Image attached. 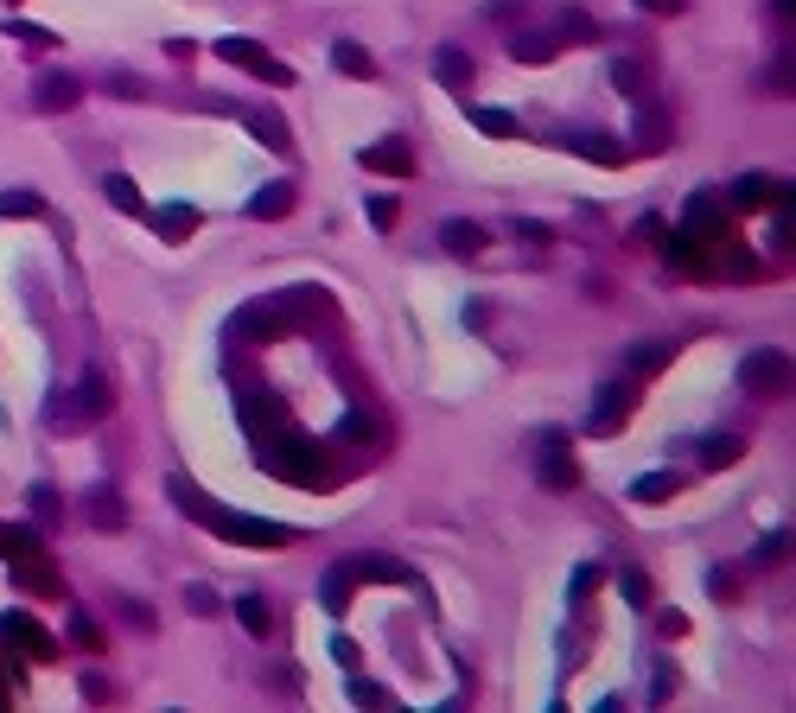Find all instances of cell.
<instances>
[{
	"label": "cell",
	"instance_id": "cell-17",
	"mask_svg": "<svg viewBox=\"0 0 796 713\" xmlns=\"http://www.w3.org/2000/svg\"><path fill=\"white\" fill-rule=\"evenodd\" d=\"M32 102H39V109L45 115H64V109H77V102H83V83L77 77H39V96H32Z\"/></svg>",
	"mask_w": 796,
	"mask_h": 713
},
{
	"label": "cell",
	"instance_id": "cell-12",
	"mask_svg": "<svg viewBox=\"0 0 796 713\" xmlns=\"http://www.w3.org/2000/svg\"><path fill=\"white\" fill-rule=\"evenodd\" d=\"M631 141L644 147V153H663V147H669V115H663V102H656V96L637 102V128H631Z\"/></svg>",
	"mask_w": 796,
	"mask_h": 713
},
{
	"label": "cell",
	"instance_id": "cell-39",
	"mask_svg": "<svg viewBox=\"0 0 796 713\" xmlns=\"http://www.w3.org/2000/svg\"><path fill=\"white\" fill-rule=\"evenodd\" d=\"M561 39H580V45H593V39H599V20H593L586 7H567V13H561Z\"/></svg>",
	"mask_w": 796,
	"mask_h": 713
},
{
	"label": "cell",
	"instance_id": "cell-51",
	"mask_svg": "<svg viewBox=\"0 0 796 713\" xmlns=\"http://www.w3.org/2000/svg\"><path fill=\"white\" fill-rule=\"evenodd\" d=\"M593 586H599V573H593V567H580V573H574V599H586Z\"/></svg>",
	"mask_w": 796,
	"mask_h": 713
},
{
	"label": "cell",
	"instance_id": "cell-18",
	"mask_svg": "<svg viewBox=\"0 0 796 713\" xmlns=\"http://www.w3.org/2000/svg\"><path fill=\"white\" fill-rule=\"evenodd\" d=\"M688 236H701V242H720V236H726L714 191H695V198H688Z\"/></svg>",
	"mask_w": 796,
	"mask_h": 713
},
{
	"label": "cell",
	"instance_id": "cell-14",
	"mask_svg": "<svg viewBox=\"0 0 796 713\" xmlns=\"http://www.w3.org/2000/svg\"><path fill=\"white\" fill-rule=\"evenodd\" d=\"M777 198H790V185L765 179V172H746V179H733V204H739V211H765V204H777Z\"/></svg>",
	"mask_w": 796,
	"mask_h": 713
},
{
	"label": "cell",
	"instance_id": "cell-38",
	"mask_svg": "<svg viewBox=\"0 0 796 713\" xmlns=\"http://www.w3.org/2000/svg\"><path fill=\"white\" fill-rule=\"evenodd\" d=\"M0 217H45V204H39V191H26V185H13V191H0Z\"/></svg>",
	"mask_w": 796,
	"mask_h": 713
},
{
	"label": "cell",
	"instance_id": "cell-5",
	"mask_svg": "<svg viewBox=\"0 0 796 713\" xmlns=\"http://www.w3.org/2000/svg\"><path fill=\"white\" fill-rule=\"evenodd\" d=\"M535 478H542V491H574L580 484L574 440H567V433H542V440H535Z\"/></svg>",
	"mask_w": 796,
	"mask_h": 713
},
{
	"label": "cell",
	"instance_id": "cell-53",
	"mask_svg": "<svg viewBox=\"0 0 796 713\" xmlns=\"http://www.w3.org/2000/svg\"><path fill=\"white\" fill-rule=\"evenodd\" d=\"M637 7H644V13H682L688 0H637Z\"/></svg>",
	"mask_w": 796,
	"mask_h": 713
},
{
	"label": "cell",
	"instance_id": "cell-33",
	"mask_svg": "<svg viewBox=\"0 0 796 713\" xmlns=\"http://www.w3.org/2000/svg\"><path fill=\"white\" fill-rule=\"evenodd\" d=\"M242 421L268 433V427H281V421H287V408L274 402V395H242Z\"/></svg>",
	"mask_w": 796,
	"mask_h": 713
},
{
	"label": "cell",
	"instance_id": "cell-19",
	"mask_svg": "<svg viewBox=\"0 0 796 713\" xmlns=\"http://www.w3.org/2000/svg\"><path fill=\"white\" fill-rule=\"evenodd\" d=\"M332 71L351 77V83H370V77H376V58H370L357 39H338V45H332Z\"/></svg>",
	"mask_w": 796,
	"mask_h": 713
},
{
	"label": "cell",
	"instance_id": "cell-21",
	"mask_svg": "<svg viewBox=\"0 0 796 713\" xmlns=\"http://www.w3.org/2000/svg\"><path fill=\"white\" fill-rule=\"evenodd\" d=\"M0 554H7L13 567H32V561H45V542H39V529H7L0 523Z\"/></svg>",
	"mask_w": 796,
	"mask_h": 713
},
{
	"label": "cell",
	"instance_id": "cell-11",
	"mask_svg": "<svg viewBox=\"0 0 796 713\" xmlns=\"http://www.w3.org/2000/svg\"><path fill=\"white\" fill-rule=\"evenodd\" d=\"M440 249L459 255V262H472V255L491 249V230H484V223H465V217H446L440 223Z\"/></svg>",
	"mask_w": 796,
	"mask_h": 713
},
{
	"label": "cell",
	"instance_id": "cell-34",
	"mask_svg": "<svg viewBox=\"0 0 796 713\" xmlns=\"http://www.w3.org/2000/svg\"><path fill=\"white\" fill-rule=\"evenodd\" d=\"M510 58H523V64H555V39H548V32H523V39H510Z\"/></svg>",
	"mask_w": 796,
	"mask_h": 713
},
{
	"label": "cell",
	"instance_id": "cell-29",
	"mask_svg": "<svg viewBox=\"0 0 796 713\" xmlns=\"http://www.w3.org/2000/svg\"><path fill=\"white\" fill-rule=\"evenodd\" d=\"M472 128L484 134V141H516V134H523V121H516L510 109H472Z\"/></svg>",
	"mask_w": 796,
	"mask_h": 713
},
{
	"label": "cell",
	"instance_id": "cell-16",
	"mask_svg": "<svg viewBox=\"0 0 796 713\" xmlns=\"http://www.w3.org/2000/svg\"><path fill=\"white\" fill-rule=\"evenodd\" d=\"M434 77L446 83V90H459V96H465V90H472V77H478V64L465 58L459 45H440V51H434Z\"/></svg>",
	"mask_w": 796,
	"mask_h": 713
},
{
	"label": "cell",
	"instance_id": "cell-4",
	"mask_svg": "<svg viewBox=\"0 0 796 713\" xmlns=\"http://www.w3.org/2000/svg\"><path fill=\"white\" fill-rule=\"evenodd\" d=\"M211 529L223 535V542H236V548H287L293 542L287 523H268V516H236V510H217Z\"/></svg>",
	"mask_w": 796,
	"mask_h": 713
},
{
	"label": "cell",
	"instance_id": "cell-25",
	"mask_svg": "<svg viewBox=\"0 0 796 713\" xmlns=\"http://www.w3.org/2000/svg\"><path fill=\"white\" fill-rule=\"evenodd\" d=\"M351 586H357V573H351V561H338L332 573H325V612H332V618H344V612H351Z\"/></svg>",
	"mask_w": 796,
	"mask_h": 713
},
{
	"label": "cell",
	"instance_id": "cell-9",
	"mask_svg": "<svg viewBox=\"0 0 796 713\" xmlns=\"http://www.w3.org/2000/svg\"><path fill=\"white\" fill-rule=\"evenodd\" d=\"M242 128H249L268 153H281V160L293 153V128H287V115L274 109V102H262V109H242Z\"/></svg>",
	"mask_w": 796,
	"mask_h": 713
},
{
	"label": "cell",
	"instance_id": "cell-52",
	"mask_svg": "<svg viewBox=\"0 0 796 713\" xmlns=\"http://www.w3.org/2000/svg\"><path fill=\"white\" fill-rule=\"evenodd\" d=\"M484 13H491V20H510V13H523V0H491Z\"/></svg>",
	"mask_w": 796,
	"mask_h": 713
},
{
	"label": "cell",
	"instance_id": "cell-47",
	"mask_svg": "<svg viewBox=\"0 0 796 713\" xmlns=\"http://www.w3.org/2000/svg\"><path fill=\"white\" fill-rule=\"evenodd\" d=\"M32 516H58V491L51 484H32Z\"/></svg>",
	"mask_w": 796,
	"mask_h": 713
},
{
	"label": "cell",
	"instance_id": "cell-45",
	"mask_svg": "<svg viewBox=\"0 0 796 713\" xmlns=\"http://www.w3.org/2000/svg\"><path fill=\"white\" fill-rule=\"evenodd\" d=\"M185 605H192L198 618H211L217 612V593H211V586H185Z\"/></svg>",
	"mask_w": 796,
	"mask_h": 713
},
{
	"label": "cell",
	"instance_id": "cell-41",
	"mask_svg": "<svg viewBox=\"0 0 796 713\" xmlns=\"http://www.w3.org/2000/svg\"><path fill=\"white\" fill-rule=\"evenodd\" d=\"M109 90H115L121 102H147V96H153V90H147V83L134 77V71H109Z\"/></svg>",
	"mask_w": 796,
	"mask_h": 713
},
{
	"label": "cell",
	"instance_id": "cell-49",
	"mask_svg": "<svg viewBox=\"0 0 796 713\" xmlns=\"http://www.w3.org/2000/svg\"><path fill=\"white\" fill-rule=\"evenodd\" d=\"M332 656H338L344 669H357V643H351V637H332Z\"/></svg>",
	"mask_w": 796,
	"mask_h": 713
},
{
	"label": "cell",
	"instance_id": "cell-48",
	"mask_svg": "<svg viewBox=\"0 0 796 713\" xmlns=\"http://www.w3.org/2000/svg\"><path fill=\"white\" fill-rule=\"evenodd\" d=\"M510 230L523 236V242H555V230H548V223H529V217H523V223H510Z\"/></svg>",
	"mask_w": 796,
	"mask_h": 713
},
{
	"label": "cell",
	"instance_id": "cell-44",
	"mask_svg": "<svg viewBox=\"0 0 796 713\" xmlns=\"http://www.w3.org/2000/svg\"><path fill=\"white\" fill-rule=\"evenodd\" d=\"M618 586H625V599H631V605H650V580H644L637 567H631V573H618Z\"/></svg>",
	"mask_w": 796,
	"mask_h": 713
},
{
	"label": "cell",
	"instance_id": "cell-37",
	"mask_svg": "<svg viewBox=\"0 0 796 713\" xmlns=\"http://www.w3.org/2000/svg\"><path fill=\"white\" fill-rule=\"evenodd\" d=\"M669 357H676V351H669V344H631V376H656V370H663V363Z\"/></svg>",
	"mask_w": 796,
	"mask_h": 713
},
{
	"label": "cell",
	"instance_id": "cell-20",
	"mask_svg": "<svg viewBox=\"0 0 796 713\" xmlns=\"http://www.w3.org/2000/svg\"><path fill=\"white\" fill-rule=\"evenodd\" d=\"M0 637H20L26 650H32V663H51V656H58V643H51L32 618H20V612H13V618H0Z\"/></svg>",
	"mask_w": 796,
	"mask_h": 713
},
{
	"label": "cell",
	"instance_id": "cell-2",
	"mask_svg": "<svg viewBox=\"0 0 796 713\" xmlns=\"http://www.w3.org/2000/svg\"><path fill=\"white\" fill-rule=\"evenodd\" d=\"M255 459H262V472L287 478V484H319V478H325V465H319V446L306 440V433H293L287 421L262 433V452H255Z\"/></svg>",
	"mask_w": 796,
	"mask_h": 713
},
{
	"label": "cell",
	"instance_id": "cell-46",
	"mask_svg": "<svg viewBox=\"0 0 796 713\" xmlns=\"http://www.w3.org/2000/svg\"><path fill=\"white\" fill-rule=\"evenodd\" d=\"M395 217H402V211H395V198H370V223H376V230H395Z\"/></svg>",
	"mask_w": 796,
	"mask_h": 713
},
{
	"label": "cell",
	"instance_id": "cell-15",
	"mask_svg": "<svg viewBox=\"0 0 796 713\" xmlns=\"http://www.w3.org/2000/svg\"><path fill=\"white\" fill-rule=\"evenodd\" d=\"M561 147H574L593 166H625V141H612V134H561Z\"/></svg>",
	"mask_w": 796,
	"mask_h": 713
},
{
	"label": "cell",
	"instance_id": "cell-23",
	"mask_svg": "<svg viewBox=\"0 0 796 713\" xmlns=\"http://www.w3.org/2000/svg\"><path fill=\"white\" fill-rule=\"evenodd\" d=\"M714 249H720V255H714V268L726 274V281H758V274H765V262H758V255H746V249H733V242H726V236L714 242Z\"/></svg>",
	"mask_w": 796,
	"mask_h": 713
},
{
	"label": "cell",
	"instance_id": "cell-28",
	"mask_svg": "<svg viewBox=\"0 0 796 713\" xmlns=\"http://www.w3.org/2000/svg\"><path fill=\"white\" fill-rule=\"evenodd\" d=\"M676 491H682V472H644L631 484V503H669Z\"/></svg>",
	"mask_w": 796,
	"mask_h": 713
},
{
	"label": "cell",
	"instance_id": "cell-1",
	"mask_svg": "<svg viewBox=\"0 0 796 713\" xmlns=\"http://www.w3.org/2000/svg\"><path fill=\"white\" fill-rule=\"evenodd\" d=\"M319 300L325 293H313V287H293V293H274V300H262V306H242L236 319H230V338H281V332H293L300 319H313L319 312Z\"/></svg>",
	"mask_w": 796,
	"mask_h": 713
},
{
	"label": "cell",
	"instance_id": "cell-24",
	"mask_svg": "<svg viewBox=\"0 0 796 713\" xmlns=\"http://www.w3.org/2000/svg\"><path fill=\"white\" fill-rule=\"evenodd\" d=\"M236 624H242L255 643H262V637L274 631V605H268L262 593H242V599H236Z\"/></svg>",
	"mask_w": 796,
	"mask_h": 713
},
{
	"label": "cell",
	"instance_id": "cell-22",
	"mask_svg": "<svg viewBox=\"0 0 796 713\" xmlns=\"http://www.w3.org/2000/svg\"><path fill=\"white\" fill-rule=\"evenodd\" d=\"M663 242V255L676 262L682 274H707V255H701V236H688V230H676V236H656Z\"/></svg>",
	"mask_w": 796,
	"mask_h": 713
},
{
	"label": "cell",
	"instance_id": "cell-26",
	"mask_svg": "<svg viewBox=\"0 0 796 713\" xmlns=\"http://www.w3.org/2000/svg\"><path fill=\"white\" fill-rule=\"evenodd\" d=\"M153 230H160L166 242H185L198 230V211H192V204H160V211H153Z\"/></svg>",
	"mask_w": 796,
	"mask_h": 713
},
{
	"label": "cell",
	"instance_id": "cell-31",
	"mask_svg": "<svg viewBox=\"0 0 796 713\" xmlns=\"http://www.w3.org/2000/svg\"><path fill=\"white\" fill-rule=\"evenodd\" d=\"M612 90L631 96V102H644V96H650V71H644L637 58H618V64H612Z\"/></svg>",
	"mask_w": 796,
	"mask_h": 713
},
{
	"label": "cell",
	"instance_id": "cell-43",
	"mask_svg": "<svg viewBox=\"0 0 796 713\" xmlns=\"http://www.w3.org/2000/svg\"><path fill=\"white\" fill-rule=\"evenodd\" d=\"M351 701H357V707H395V694L376 688V682H351Z\"/></svg>",
	"mask_w": 796,
	"mask_h": 713
},
{
	"label": "cell",
	"instance_id": "cell-27",
	"mask_svg": "<svg viewBox=\"0 0 796 713\" xmlns=\"http://www.w3.org/2000/svg\"><path fill=\"white\" fill-rule=\"evenodd\" d=\"M102 198L115 204V211H128V217H141L147 211V198H141V185L128 179V172H109V179H102Z\"/></svg>",
	"mask_w": 796,
	"mask_h": 713
},
{
	"label": "cell",
	"instance_id": "cell-35",
	"mask_svg": "<svg viewBox=\"0 0 796 713\" xmlns=\"http://www.w3.org/2000/svg\"><path fill=\"white\" fill-rule=\"evenodd\" d=\"M351 573H357V580H383V586H414V580H408V573L395 567V561H370V554H357V561H351Z\"/></svg>",
	"mask_w": 796,
	"mask_h": 713
},
{
	"label": "cell",
	"instance_id": "cell-42",
	"mask_svg": "<svg viewBox=\"0 0 796 713\" xmlns=\"http://www.w3.org/2000/svg\"><path fill=\"white\" fill-rule=\"evenodd\" d=\"M784 548H790V535H784V529L765 535V542L752 548V567H777V561H784Z\"/></svg>",
	"mask_w": 796,
	"mask_h": 713
},
{
	"label": "cell",
	"instance_id": "cell-6",
	"mask_svg": "<svg viewBox=\"0 0 796 713\" xmlns=\"http://www.w3.org/2000/svg\"><path fill=\"white\" fill-rule=\"evenodd\" d=\"M217 58H230L236 71H249V77H262V83H274V90H293V71L281 58H268L255 39H242V32H230V39H217Z\"/></svg>",
	"mask_w": 796,
	"mask_h": 713
},
{
	"label": "cell",
	"instance_id": "cell-13",
	"mask_svg": "<svg viewBox=\"0 0 796 713\" xmlns=\"http://www.w3.org/2000/svg\"><path fill=\"white\" fill-rule=\"evenodd\" d=\"M293 198H300V191H293V179H274V185H262L249 204H242V217L274 223V217H287V211H293Z\"/></svg>",
	"mask_w": 796,
	"mask_h": 713
},
{
	"label": "cell",
	"instance_id": "cell-32",
	"mask_svg": "<svg viewBox=\"0 0 796 713\" xmlns=\"http://www.w3.org/2000/svg\"><path fill=\"white\" fill-rule=\"evenodd\" d=\"M172 497H179V510L192 516V523H211V516H217V503L204 497V491H198L192 478H172Z\"/></svg>",
	"mask_w": 796,
	"mask_h": 713
},
{
	"label": "cell",
	"instance_id": "cell-7",
	"mask_svg": "<svg viewBox=\"0 0 796 713\" xmlns=\"http://www.w3.org/2000/svg\"><path fill=\"white\" fill-rule=\"evenodd\" d=\"M631 408H637V382H605L593 421H586V433H599V440H605V433H618V427L631 421Z\"/></svg>",
	"mask_w": 796,
	"mask_h": 713
},
{
	"label": "cell",
	"instance_id": "cell-30",
	"mask_svg": "<svg viewBox=\"0 0 796 713\" xmlns=\"http://www.w3.org/2000/svg\"><path fill=\"white\" fill-rule=\"evenodd\" d=\"M739 452H746L739 433H714V440H701V465L707 472H726V465H739Z\"/></svg>",
	"mask_w": 796,
	"mask_h": 713
},
{
	"label": "cell",
	"instance_id": "cell-36",
	"mask_svg": "<svg viewBox=\"0 0 796 713\" xmlns=\"http://www.w3.org/2000/svg\"><path fill=\"white\" fill-rule=\"evenodd\" d=\"M90 523L96 529H121V523H128V510H121L115 491H90Z\"/></svg>",
	"mask_w": 796,
	"mask_h": 713
},
{
	"label": "cell",
	"instance_id": "cell-10",
	"mask_svg": "<svg viewBox=\"0 0 796 713\" xmlns=\"http://www.w3.org/2000/svg\"><path fill=\"white\" fill-rule=\"evenodd\" d=\"M357 166H363V172H383V179H414V147L389 134V141L363 147V153H357Z\"/></svg>",
	"mask_w": 796,
	"mask_h": 713
},
{
	"label": "cell",
	"instance_id": "cell-8",
	"mask_svg": "<svg viewBox=\"0 0 796 713\" xmlns=\"http://www.w3.org/2000/svg\"><path fill=\"white\" fill-rule=\"evenodd\" d=\"M739 382H746L752 395H777L790 382V357L784 351H752L746 363H739Z\"/></svg>",
	"mask_w": 796,
	"mask_h": 713
},
{
	"label": "cell",
	"instance_id": "cell-3",
	"mask_svg": "<svg viewBox=\"0 0 796 713\" xmlns=\"http://www.w3.org/2000/svg\"><path fill=\"white\" fill-rule=\"evenodd\" d=\"M109 408H115V402H109V376H102V370H83V382L64 395V408H58V402L45 408V427H51V433H77V427L102 421Z\"/></svg>",
	"mask_w": 796,
	"mask_h": 713
},
{
	"label": "cell",
	"instance_id": "cell-40",
	"mask_svg": "<svg viewBox=\"0 0 796 713\" xmlns=\"http://www.w3.org/2000/svg\"><path fill=\"white\" fill-rule=\"evenodd\" d=\"M7 39H20V45H58V32H45V26H32V20H7Z\"/></svg>",
	"mask_w": 796,
	"mask_h": 713
},
{
	"label": "cell",
	"instance_id": "cell-50",
	"mask_svg": "<svg viewBox=\"0 0 796 713\" xmlns=\"http://www.w3.org/2000/svg\"><path fill=\"white\" fill-rule=\"evenodd\" d=\"M707 593H714V599H733V573H707Z\"/></svg>",
	"mask_w": 796,
	"mask_h": 713
}]
</instances>
